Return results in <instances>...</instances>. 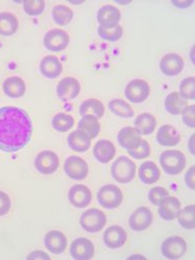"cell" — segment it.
I'll return each mask as SVG.
<instances>
[{"mask_svg": "<svg viewBox=\"0 0 195 260\" xmlns=\"http://www.w3.org/2000/svg\"><path fill=\"white\" fill-rule=\"evenodd\" d=\"M19 29L18 18L12 13L0 14V35L13 36Z\"/></svg>", "mask_w": 195, "mask_h": 260, "instance_id": "83f0119b", "label": "cell"}, {"mask_svg": "<svg viewBox=\"0 0 195 260\" xmlns=\"http://www.w3.org/2000/svg\"><path fill=\"white\" fill-rule=\"evenodd\" d=\"M3 88L6 95L12 99H18L25 94L26 83L21 77L12 76L5 80Z\"/></svg>", "mask_w": 195, "mask_h": 260, "instance_id": "d4e9b609", "label": "cell"}, {"mask_svg": "<svg viewBox=\"0 0 195 260\" xmlns=\"http://www.w3.org/2000/svg\"><path fill=\"white\" fill-rule=\"evenodd\" d=\"M184 59L178 53H168L160 59V71L169 77L179 75L184 69Z\"/></svg>", "mask_w": 195, "mask_h": 260, "instance_id": "4fadbf2b", "label": "cell"}, {"mask_svg": "<svg viewBox=\"0 0 195 260\" xmlns=\"http://www.w3.org/2000/svg\"><path fill=\"white\" fill-rule=\"evenodd\" d=\"M93 153L97 161L102 164H107L114 159L116 148L112 142L108 140H100L94 146Z\"/></svg>", "mask_w": 195, "mask_h": 260, "instance_id": "603a6c76", "label": "cell"}, {"mask_svg": "<svg viewBox=\"0 0 195 260\" xmlns=\"http://www.w3.org/2000/svg\"><path fill=\"white\" fill-rule=\"evenodd\" d=\"M139 178L145 184H153L160 178V170L153 161H146L141 164Z\"/></svg>", "mask_w": 195, "mask_h": 260, "instance_id": "484cf974", "label": "cell"}, {"mask_svg": "<svg viewBox=\"0 0 195 260\" xmlns=\"http://www.w3.org/2000/svg\"><path fill=\"white\" fill-rule=\"evenodd\" d=\"M157 125L156 118L150 113H142L135 120V127L139 130L141 136L152 135Z\"/></svg>", "mask_w": 195, "mask_h": 260, "instance_id": "4316f807", "label": "cell"}, {"mask_svg": "<svg viewBox=\"0 0 195 260\" xmlns=\"http://www.w3.org/2000/svg\"><path fill=\"white\" fill-rule=\"evenodd\" d=\"M73 17V11L69 7L59 5L52 9L53 21L60 26H67L72 21Z\"/></svg>", "mask_w": 195, "mask_h": 260, "instance_id": "836d02e7", "label": "cell"}, {"mask_svg": "<svg viewBox=\"0 0 195 260\" xmlns=\"http://www.w3.org/2000/svg\"><path fill=\"white\" fill-rule=\"evenodd\" d=\"M188 150L192 155H194V135L191 136L189 142H188Z\"/></svg>", "mask_w": 195, "mask_h": 260, "instance_id": "bcb514c9", "label": "cell"}, {"mask_svg": "<svg viewBox=\"0 0 195 260\" xmlns=\"http://www.w3.org/2000/svg\"><path fill=\"white\" fill-rule=\"evenodd\" d=\"M64 170L69 178L73 180H82L89 174V165L81 157L70 156L65 161Z\"/></svg>", "mask_w": 195, "mask_h": 260, "instance_id": "9c48e42d", "label": "cell"}, {"mask_svg": "<svg viewBox=\"0 0 195 260\" xmlns=\"http://www.w3.org/2000/svg\"><path fill=\"white\" fill-rule=\"evenodd\" d=\"M80 83L73 77L63 78L57 86V94L63 102H69L78 96L80 93Z\"/></svg>", "mask_w": 195, "mask_h": 260, "instance_id": "8fae6325", "label": "cell"}, {"mask_svg": "<svg viewBox=\"0 0 195 260\" xmlns=\"http://www.w3.org/2000/svg\"><path fill=\"white\" fill-rule=\"evenodd\" d=\"M180 96L183 100L193 101L195 99V78L187 77L180 83Z\"/></svg>", "mask_w": 195, "mask_h": 260, "instance_id": "d590c367", "label": "cell"}, {"mask_svg": "<svg viewBox=\"0 0 195 260\" xmlns=\"http://www.w3.org/2000/svg\"><path fill=\"white\" fill-rule=\"evenodd\" d=\"M79 223L86 232L95 234L99 233L105 228L107 223V217L103 211L97 208H92L81 214Z\"/></svg>", "mask_w": 195, "mask_h": 260, "instance_id": "5b68a950", "label": "cell"}, {"mask_svg": "<svg viewBox=\"0 0 195 260\" xmlns=\"http://www.w3.org/2000/svg\"><path fill=\"white\" fill-rule=\"evenodd\" d=\"M24 12L32 17L41 15L45 9V3L43 0H26L23 3Z\"/></svg>", "mask_w": 195, "mask_h": 260, "instance_id": "74e56055", "label": "cell"}, {"mask_svg": "<svg viewBox=\"0 0 195 260\" xmlns=\"http://www.w3.org/2000/svg\"><path fill=\"white\" fill-rule=\"evenodd\" d=\"M34 165L38 172L44 175H49L58 170L60 166V159L54 152L46 150L40 152L36 156Z\"/></svg>", "mask_w": 195, "mask_h": 260, "instance_id": "30bf717a", "label": "cell"}, {"mask_svg": "<svg viewBox=\"0 0 195 260\" xmlns=\"http://www.w3.org/2000/svg\"><path fill=\"white\" fill-rule=\"evenodd\" d=\"M156 141L162 147H175L181 142V135L173 125L164 124L157 130Z\"/></svg>", "mask_w": 195, "mask_h": 260, "instance_id": "d6986e66", "label": "cell"}, {"mask_svg": "<svg viewBox=\"0 0 195 260\" xmlns=\"http://www.w3.org/2000/svg\"><path fill=\"white\" fill-rule=\"evenodd\" d=\"M68 199L74 207L86 208L92 202V191L85 184H75L68 191Z\"/></svg>", "mask_w": 195, "mask_h": 260, "instance_id": "9a60e30c", "label": "cell"}, {"mask_svg": "<svg viewBox=\"0 0 195 260\" xmlns=\"http://www.w3.org/2000/svg\"><path fill=\"white\" fill-rule=\"evenodd\" d=\"M70 255L76 260H90L95 255V246L87 238H77L71 243Z\"/></svg>", "mask_w": 195, "mask_h": 260, "instance_id": "5bb4252c", "label": "cell"}, {"mask_svg": "<svg viewBox=\"0 0 195 260\" xmlns=\"http://www.w3.org/2000/svg\"><path fill=\"white\" fill-rule=\"evenodd\" d=\"M128 155L132 156V158L137 159V160H143L146 159L150 156L151 154V149L146 140H141L140 145L138 146L137 149L132 150V151H127Z\"/></svg>", "mask_w": 195, "mask_h": 260, "instance_id": "f35d334b", "label": "cell"}, {"mask_svg": "<svg viewBox=\"0 0 195 260\" xmlns=\"http://www.w3.org/2000/svg\"><path fill=\"white\" fill-rule=\"evenodd\" d=\"M97 20L101 27L106 29H112L119 25L121 20L120 11L111 5L102 7L97 13Z\"/></svg>", "mask_w": 195, "mask_h": 260, "instance_id": "e0dca14e", "label": "cell"}, {"mask_svg": "<svg viewBox=\"0 0 195 260\" xmlns=\"http://www.w3.org/2000/svg\"><path fill=\"white\" fill-rule=\"evenodd\" d=\"M134 258H145V257L141 256V255H132V256L128 257V259H134Z\"/></svg>", "mask_w": 195, "mask_h": 260, "instance_id": "7dc6e473", "label": "cell"}, {"mask_svg": "<svg viewBox=\"0 0 195 260\" xmlns=\"http://www.w3.org/2000/svg\"><path fill=\"white\" fill-rule=\"evenodd\" d=\"M98 34L105 41L115 42V41H118L122 37L123 28L120 25H117L116 27H114L112 29H106V28H103L100 26L98 28Z\"/></svg>", "mask_w": 195, "mask_h": 260, "instance_id": "8d00e7d4", "label": "cell"}, {"mask_svg": "<svg viewBox=\"0 0 195 260\" xmlns=\"http://www.w3.org/2000/svg\"><path fill=\"white\" fill-rule=\"evenodd\" d=\"M32 120L28 113L18 107L0 108V151L16 153L31 141Z\"/></svg>", "mask_w": 195, "mask_h": 260, "instance_id": "6da1fadb", "label": "cell"}, {"mask_svg": "<svg viewBox=\"0 0 195 260\" xmlns=\"http://www.w3.org/2000/svg\"><path fill=\"white\" fill-rule=\"evenodd\" d=\"M27 259H45V260H49L50 257L47 253L43 252V251H40V250H36V251H33L31 252L28 256H27Z\"/></svg>", "mask_w": 195, "mask_h": 260, "instance_id": "ee69618b", "label": "cell"}, {"mask_svg": "<svg viewBox=\"0 0 195 260\" xmlns=\"http://www.w3.org/2000/svg\"><path fill=\"white\" fill-rule=\"evenodd\" d=\"M179 224L186 230H193L195 226V206L189 205L181 209L178 216Z\"/></svg>", "mask_w": 195, "mask_h": 260, "instance_id": "e575fe53", "label": "cell"}, {"mask_svg": "<svg viewBox=\"0 0 195 260\" xmlns=\"http://www.w3.org/2000/svg\"><path fill=\"white\" fill-rule=\"evenodd\" d=\"M187 106L186 101L183 100L179 92L173 91L171 92L164 100V108L172 115H180L183 109Z\"/></svg>", "mask_w": 195, "mask_h": 260, "instance_id": "4dcf8cb0", "label": "cell"}, {"mask_svg": "<svg viewBox=\"0 0 195 260\" xmlns=\"http://www.w3.org/2000/svg\"><path fill=\"white\" fill-rule=\"evenodd\" d=\"M141 134L136 127H123L117 136L118 144L126 151H132L138 148L141 143Z\"/></svg>", "mask_w": 195, "mask_h": 260, "instance_id": "2e32d148", "label": "cell"}, {"mask_svg": "<svg viewBox=\"0 0 195 260\" xmlns=\"http://www.w3.org/2000/svg\"><path fill=\"white\" fill-rule=\"evenodd\" d=\"M136 163L126 156L118 157L111 167L112 177L119 183L131 182L136 176Z\"/></svg>", "mask_w": 195, "mask_h": 260, "instance_id": "7a4b0ae2", "label": "cell"}, {"mask_svg": "<svg viewBox=\"0 0 195 260\" xmlns=\"http://www.w3.org/2000/svg\"><path fill=\"white\" fill-rule=\"evenodd\" d=\"M44 246L52 254H62L67 248V238L60 231H50L44 237Z\"/></svg>", "mask_w": 195, "mask_h": 260, "instance_id": "ffe728a7", "label": "cell"}, {"mask_svg": "<svg viewBox=\"0 0 195 260\" xmlns=\"http://www.w3.org/2000/svg\"><path fill=\"white\" fill-rule=\"evenodd\" d=\"M67 143L72 151L76 153H85L91 148L92 139L83 130L77 129L68 136Z\"/></svg>", "mask_w": 195, "mask_h": 260, "instance_id": "7402d4cb", "label": "cell"}, {"mask_svg": "<svg viewBox=\"0 0 195 260\" xmlns=\"http://www.w3.org/2000/svg\"><path fill=\"white\" fill-rule=\"evenodd\" d=\"M78 129L86 132L92 140L96 139L101 130V125L99 123V119L93 115H85L80 119L78 123Z\"/></svg>", "mask_w": 195, "mask_h": 260, "instance_id": "f546056e", "label": "cell"}, {"mask_svg": "<svg viewBox=\"0 0 195 260\" xmlns=\"http://www.w3.org/2000/svg\"><path fill=\"white\" fill-rule=\"evenodd\" d=\"M187 251L186 241L179 236H173L163 241L161 244V254L168 259H179Z\"/></svg>", "mask_w": 195, "mask_h": 260, "instance_id": "ba28073f", "label": "cell"}, {"mask_svg": "<svg viewBox=\"0 0 195 260\" xmlns=\"http://www.w3.org/2000/svg\"><path fill=\"white\" fill-rule=\"evenodd\" d=\"M99 204L105 209H115L119 207L123 201V193L121 189L114 184L103 185L97 194Z\"/></svg>", "mask_w": 195, "mask_h": 260, "instance_id": "277c9868", "label": "cell"}, {"mask_svg": "<svg viewBox=\"0 0 195 260\" xmlns=\"http://www.w3.org/2000/svg\"><path fill=\"white\" fill-rule=\"evenodd\" d=\"M75 120L74 118L66 113H59L53 116L51 120L52 128L59 133H66L74 126Z\"/></svg>", "mask_w": 195, "mask_h": 260, "instance_id": "1f68e13d", "label": "cell"}, {"mask_svg": "<svg viewBox=\"0 0 195 260\" xmlns=\"http://www.w3.org/2000/svg\"><path fill=\"white\" fill-rule=\"evenodd\" d=\"M12 207V202L9 194L3 190H0V216L7 215Z\"/></svg>", "mask_w": 195, "mask_h": 260, "instance_id": "b9f144b4", "label": "cell"}, {"mask_svg": "<svg viewBox=\"0 0 195 260\" xmlns=\"http://www.w3.org/2000/svg\"><path fill=\"white\" fill-rule=\"evenodd\" d=\"M194 171H195V167L194 166H191L189 168V170L186 172V175H185V182H186V185L191 188V189H194L195 188V182H194Z\"/></svg>", "mask_w": 195, "mask_h": 260, "instance_id": "7bdbcfd3", "label": "cell"}, {"mask_svg": "<svg viewBox=\"0 0 195 260\" xmlns=\"http://www.w3.org/2000/svg\"><path fill=\"white\" fill-rule=\"evenodd\" d=\"M150 94V86L148 82L143 79H134L128 82L125 89V98L134 104H141L145 102Z\"/></svg>", "mask_w": 195, "mask_h": 260, "instance_id": "52a82bcc", "label": "cell"}, {"mask_svg": "<svg viewBox=\"0 0 195 260\" xmlns=\"http://www.w3.org/2000/svg\"><path fill=\"white\" fill-rule=\"evenodd\" d=\"M126 240L127 234L125 230L119 225L109 226L103 235V241L105 245L110 249H118L122 247Z\"/></svg>", "mask_w": 195, "mask_h": 260, "instance_id": "ac0fdd59", "label": "cell"}, {"mask_svg": "<svg viewBox=\"0 0 195 260\" xmlns=\"http://www.w3.org/2000/svg\"><path fill=\"white\" fill-rule=\"evenodd\" d=\"M169 196V191L162 186H154L148 192V200L152 205L158 206L159 203Z\"/></svg>", "mask_w": 195, "mask_h": 260, "instance_id": "ab89813d", "label": "cell"}, {"mask_svg": "<svg viewBox=\"0 0 195 260\" xmlns=\"http://www.w3.org/2000/svg\"><path fill=\"white\" fill-rule=\"evenodd\" d=\"M79 114L81 116L93 115L98 119H101L105 114V106L97 99H89L81 103L79 107Z\"/></svg>", "mask_w": 195, "mask_h": 260, "instance_id": "f1b7e54d", "label": "cell"}, {"mask_svg": "<svg viewBox=\"0 0 195 260\" xmlns=\"http://www.w3.org/2000/svg\"><path fill=\"white\" fill-rule=\"evenodd\" d=\"M153 221V214L151 210L147 207H139L137 208L132 215L129 216L128 224L135 232H143L147 230Z\"/></svg>", "mask_w": 195, "mask_h": 260, "instance_id": "7c38bea8", "label": "cell"}, {"mask_svg": "<svg viewBox=\"0 0 195 260\" xmlns=\"http://www.w3.org/2000/svg\"><path fill=\"white\" fill-rule=\"evenodd\" d=\"M39 70L45 78L54 79V78H58L62 74L63 64L57 56L45 55L40 61Z\"/></svg>", "mask_w": 195, "mask_h": 260, "instance_id": "44dd1931", "label": "cell"}, {"mask_svg": "<svg viewBox=\"0 0 195 260\" xmlns=\"http://www.w3.org/2000/svg\"><path fill=\"white\" fill-rule=\"evenodd\" d=\"M182 120L185 123L186 126L190 127V128H194L195 127V119H194V115H195V106L194 105H190V106H186L182 113Z\"/></svg>", "mask_w": 195, "mask_h": 260, "instance_id": "60d3db41", "label": "cell"}, {"mask_svg": "<svg viewBox=\"0 0 195 260\" xmlns=\"http://www.w3.org/2000/svg\"><path fill=\"white\" fill-rule=\"evenodd\" d=\"M192 4L193 2H188V0H186V2H172V5L177 7L178 9H187Z\"/></svg>", "mask_w": 195, "mask_h": 260, "instance_id": "f6af8a7d", "label": "cell"}, {"mask_svg": "<svg viewBox=\"0 0 195 260\" xmlns=\"http://www.w3.org/2000/svg\"><path fill=\"white\" fill-rule=\"evenodd\" d=\"M180 210L181 203L176 197L168 196L158 205V214L162 219L166 221L176 219Z\"/></svg>", "mask_w": 195, "mask_h": 260, "instance_id": "cb8c5ba5", "label": "cell"}, {"mask_svg": "<svg viewBox=\"0 0 195 260\" xmlns=\"http://www.w3.org/2000/svg\"><path fill=\"white\" fill-rule=\"evenodd\" d=\"M69 34L62 29H51L43 37V44L47 50L61 52L69 45Z\"/></svg>", "mask_w": 195, "mask_h": 260, "instance_id": "8992f818", "label": "cell"}, {"mask_svg": "<svg viewBox=\"0 0 195 260\" xmlns=\"http://www.w3.org/2000/svg\"><path fill=\"white\" fill-rule=\"evenodd\" d=\"M159 163L166 174L178 175L185 169L186 157L178 150H168L161 153Z\"/></svg>", "mask_w": 195, "mask_h": 260, "instance_id": "3957f363", "label": "cell"}, {"mask_svg": "<svg viewBox=\"0 0 195 260\" xmlns=\"http://www.w3.org/2000/svg\"><path fill=\"white\" fill-rule=\"evenodd\" d=\"M109 110L116 116L121 118H132L135 113L132 106L123 100H112L109 103Z\"/></svg>", "mask_w": 195, "mask_h": 260, "instance_id": "d6a6232c", "label": "cell"}]
</instances>
